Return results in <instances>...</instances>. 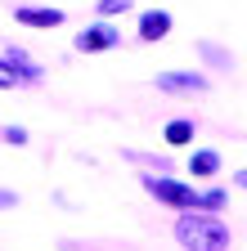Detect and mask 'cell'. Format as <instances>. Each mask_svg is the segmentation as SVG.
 I'll return each instance as SVG.
<instances>
[{
	"mask_svg": "<svg viewBox=\"0 0 247 251\" xmlns=\"http://www.w3.org/2000/svg\"><path fill=\"white\" fill-rule=\"evenodd\" d=\"M144 188L158 202H166V206H180V211H193V206H207V211H220L225 206V193L220 188H211V193H198V188H189V184H180V179H158V175H144Z\"/></svg>",
	"mask_w": 247,
	"mask_h": 251,
	"instance_id": "cell-1",
	"label": "cell"
},
{
	"mask_svg": "<svg viewBox=\"0 0 247 251\" xmlns=\"http://www.w3.org/2000/svg\"><path fill=\"white\" fill-rule=\"evenodd\" d=\"M175 238L189 251H225L229 247V225L220 215H180L175 220Z\"/></svg>",
	"mask_w": 247,
	"mask_h": 251,
	"instance_id": "cell-2",
	"label": "cell"
},
{
	"mask_svg": "<svg viewBox=\"0 0 247 251\" xmlns=\"http://www.w3.org/2000/svg\"><path fill=\"white\" fill-rule=\"evenodd\" d=\"M121 36H117V27H108V23H95V27H85L81 36H77V50L81 54H95V50H112Z\"/></svg>",
	"mask_w": 247,
	"mask_h": 251,
	"instance_id": "cell-3",
	"label": "cell"
},
{
	"mask_svg": "<svg viewBox=\"0 0 247 251\" xmlns=\"http://www.w3.org/2000/svg\"><path fill=\"white\" fill-rule=\"evenodd\" d=\"M158 90H171V94H202V90H207V76H198V72H162V76H158Z\"/></svg>",
	"mask_w": 247,
	"mask_h": 251,
	"instance_id": "cell-4",
	"label": "cell"
},
{
	"mask_svg": "<svg viewBox=\"0 0 247 251\" xmlns=\"http://www.w3.org/2000/svg\"><path fill=\"white\" fill-rule=\"evenodd\" d=\"M171 31V14L166 9H148V14H139V36L144 41H162Z\"/></svg>",
	"mask_w": 247,
	"mask_h": 251,
	"instance_id": "cell-5",
	"label": "cell"
},
{
	"mask_svg": "<svg viewBox=\"0 0 247 251\" xmlns=\"http://www.w3.org/2000/svg\"><path fill=\"white\" fill-rule=\"evenodd\" d=\"M5 68H9V72H14L18 81H41V68H36V63L27 58L23 50H14V45L5 50Z\"/></svg>",
	"mask_w": 247,
	"mask_h": 251,
	"instance_id": "cell-6",
	"label": "cell"
},
{
	"mask_svg": "<svg viewBox=\"0 0 247 251\" xmlns=\"http://www.w3.org/2000/svg\"><path fill=\"white\" fill-rule=\"evenodd\" d=\"M14 18L23 23V27H58L63 23V9H14Z\"/></svg>",
	"mask_w": 247,
	"mask_h": 251,
	"instance_id": "cell-7",
	"label": "cell"
},
{
	"mask_svg": "<svg viewBox=\"0 0 247 251\" xmlns=\"http://www.w3.org/2000/svg\"><path fill=\"white\" fill-rule=\"evenodd\" d=\"M189 171H193L198 179H207V175H216V171H220V152H211V148H202V152H193V157H189Z\"/></svg>",
	"mask_w": 247,
	"mask_h": 251,
	"instance_id": "cell-8",
	"label": "cell"
},
{
	"mask_svg": "<svg viewBox=\"0 0 247 251\" xmlns=\"http://www.w3.org/2000/svg\"><path fill=\"white\" fill-rule=\"evenodd\" d=\"M193 130H198V126L180 117V121H171V126H166V144H189V139H193Z\"/></svg>",
	"mask_w": 247,
	"mask_h": 251,
	"instance_id": "cell-9",
	"label": "cell"
},
{
	"mask_svg": "<svg viewBox=\"0 0 247 251\" xmlns=\"http://www.w3.org/2000/svg\"><path fill=\"white\" fill-rule=\"evenodd\" d=\"M0 139H5V144H27V130H18V126H0Z\"/></svg>",
	"mask_w": 247,
	"mask_h": 251,
	"instance_id": "cell-10",
	"label": "cell"
},
{
	"mask_svg": "<svg viewBox=\"0 0 247 251\" xmlns=\"http://www.w3.org/2000/svg\"><path fill=\"white\" fill-rule=\"evenodd\" d=\"M131 9V0H99V14L108 18V14H126Z\"/></svg>",
	"mask_w": 247,
	"mask_h": 251,
	"instance_id": "cell-11",
	"label": "cell"
},
{
	"mask_svg": "<svg viewBox=\"0 0 247 251\" xmlns=\"http://www.w3.org/2000/svg\"><path fill=\"white\" fill-rule=\"evenodd\" d=\"M14 85H18V76L5 68V63H0V90H14Z\"/></svg>",
	"mask_w": 247,
	"mask_h": 251,
	"instance_id": "cell-12",
	"label": "cell"
},
{
	"mask_svg": "<svg viewBox=\"0 0 247 251\" xmlns=\"http://www.w3.org/2000/svg\"><path fill=\"white\" fill-rule=\"evenodd\" d=\"M14 202H18V198H14V193H5V188H0V211H5V206H14Z\"/></svg>",
	"mask_w": 247,
	"mask_h": 251,
	"instance_id": "cell-13",
	"label": "cell"
}]
</instances>
